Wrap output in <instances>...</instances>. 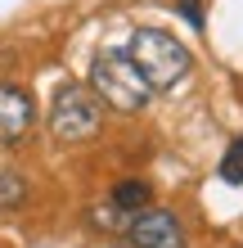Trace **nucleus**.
Returning <instances> with one entry per match:
<instances>
[{"mask_svg":"<svg viewBox=\"0 0 243 248\" xmlns=\"http://www.w3.org/2000/svg\"><path fill=\"white\" fill-rule=\"evenodd\" d=\"M126 59L140 68V77L149 81V91H167V86L185 81L189 68H194V54L171 32H158V27H140L131 36V46H126Z\"/></svg>","mask_w":243,"mask_h":248,"instance_id":"f257e3e1","label":"nucleus"},{"mask_svg":"<svg viewBox=\"0 0 243 248\" xmlns=\"http://www.w3.org/2000/svg\"><path fill=\"white\" fill-rule=\"evenodd\" d=\"M180 9H185V18L194 27H203V5H198V0H180Z\"/></svg>","mask_w":243,"mask_h":248,"instance_id":"1a4fd4ad","label":"nucleus"},{"mask_svg":"<svg viewBox=\"0 0 243 248\" xmlns=\"http://www.w3.org/2000/svg\"><path fill=\"white\" fill-rule=\"evenodd\" d=\"M99 122H104V104L95 99L90 86H77V81H63L54 91V104H50V131L59 144H81L90 140Z\"/></svg>","mask_w":243,"mask_h":248,"instance_id":"7ed1b4c3","label":"nucleus"},{"mask_svg":"<svg viewBox=\"0 0 243 248\" xmlns=\"http://www.w3.org/2000/svg\"><path fill=\"white\" fill-rule=\"evenodd\" d=\"M36 122V104L32 95L18 91V86L0 81V144H18Z\"/></svg>","mask_w":243,"mask_h":248,"instance_id":"39448f33","label":"nucleus"},{"mask_svg":"<svg viewBox=\"0 0 243 248\" xmlns=\"http://www.w3.org/2000/svg\"><path fill=\"white\" fill-rule=\"evenodd\" d=\"M23 199H27V181L18 176V171L0 167V208H18Z\"/></svg>","mask_w":243,"mask_h":248,"instance_id":"423d86ee","label":"nucleus"},{"mask_svg":"<svg viewBox=\"0 0 243 248\" xmlns=\"http://www.w3.org/2000/svg\"><path fill=\"white\" fill-rule=\"evenodd\" d=\"M90 91L99 104L117 108V113H140L149 104V81L140 77V68L126 59V50H108L99 54L90 68Z\"/></svg>","mask_w":243,"mask_h":248,"instance_id":"f03ea898","label":"nucleus"},{"mask_svg":"<svg viewBox=\"0 0 243 248\" xmlns=\"http://www.w3.org/2000/svg\"><path fill=\"white\" fill-rule=\"evenodd\" d=\"M113 203H117V208L140 212V208L149 203V185H144V181H122L117 189H113Z\"/></svg>","mask_w":243,"mask_h":248,"instance_id":"0eeeda50","label":"nucleus"},{"mask_svg":"<svg viewBox=\"0 0 243 248\" xmlns=\"http://www.w3.org/2000/svg\"><path fill=\"white\" fill-rule=\"evenodd\" d=\"M221 176L230 185H243V136L230 140V149H225V163H221Z\"/></svg>","mask_w":243,"mask_h":248,"instance_id":"6e6552de","label":"nucleus"},{"mask_svg":"<svg viewBox=\"0 0 243 248\" xmlns=\"http://www.w3.org/2000/svg\"><path fill=\"white\" fill-rule=\"evenodd\" d=\"M131 244L140 248H185V226L162 208H140L131 221Z\"/></svg>","mask_w":243,"mask_h":248,"instance_id":"20e7f679","label":"nucleus"}]
</instances>
